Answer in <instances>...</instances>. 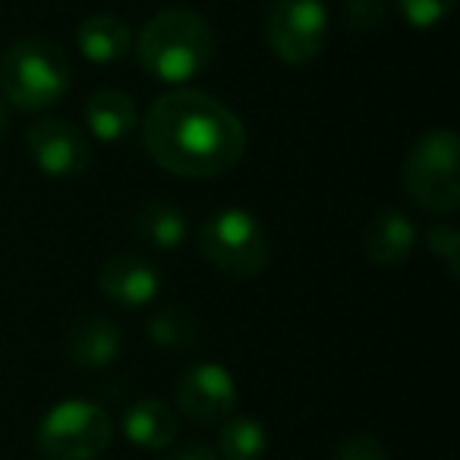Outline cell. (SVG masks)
I'll return each instance as SVG.
<instances>
[{"label": "cell", "instance_id": "12", "mask_svg": "<svg viewBox=\"0 0 460 460\" xmlns=\"http://www.w3.org/2000/svg\"><path fill=\"white\" fill-rule=\"evenodd\" d=\"M416 246V224L410 221L403 211L388 208L378 211L363 230V252L372 265L382 269H394L410 259Z\"/></svg>", "mask_w": 460, "mask_h": 460}, {"label": "cell", "instance_id": "1", "mask_svg": "<svg viewBox=\"0 0 460 460\" xmlns=\"http://www.w3.org/2000/svg\"><path fill=\"white\" fill-rule=\"evenodd\" d=\"M142 142L152 161L177 177L208 180L237 167L246 152L240 117L215 95L177 89L161 95L142 120Z\"/></svg>", "mask_w": 460, "mask_h": 460}, {"label": "cell", "instance_id": "8", "mask_svg": "<svg viewBox=\"0 0 460 460\" xmlns=\"http://www.w3.org/2000/svg\"><path fill=\"white\" fill-rule=\"evenodd\" d=\"M177 413H183L196 426H215L234 416L237 407V385L224 366L217 363H192L180 372L173 388Z\"/></svg>", "mask_w": 460, "mask_h": 460}, {"label": "cell", "instance_id": "23", "mask_svg": "<svg viewBox=\"0 0 460 460\" xmlns=\"http://www.w3.org/2000/svg\"><path fill=\"white\" fill-rule=\"evenodd\" d=\"M161 460H221L217 451L205 441H173L161 451Z\"/></svg>", "mask_w": 460, "mask_h": 460}, {"label": "cell", "instance_id": "20", "mask_svg": "<svg viewBox=\"0 0 460 460\" xmlns=\"http://www.w3.org/2000/svg\"><path fill=\"white\" fill-rule=\"evenodd\" d=\"M426 246L432 250L435 259H441L447 269V275L457 278V259H460V237H457V227L451 224H435L432 230L426 234Z\"/></svg>", "mask_w": 460, "mask_h": 460}, {"label": "cell", "instance_id": "22", "mask_svg": "<svg viewBox=\"0 0 460 460\" xmlns=\"http://www.w3.org/2000/svg\"><path fill=\"white\" fill-rule=\"evenodd\" d=\"M332 460H388V451L376 435L357 432L334 447Z\"/></svg>", "mask_w": 460, "mask_h": 460}, {"label": "cell", "instance_id": "10", "mask_svg": "<svg viewBox=\"0 0 460 460\" xmlns=\"http://www.w3.org/2000/svg\"><path fill=\"white\" fill-rule=\"evenodd\" d=\"M98 288L117 306L139 309L155 303V296L161 290V275L148 259L133 256V252H117L102 265Z\"/></svg>", "mask_w": 460, "mask_h": 460}, {"label": "cell", "instance_id": "13", "mask_svg": "<svg viewBox=\"0 0 460 460\" xmlns=\"http://www.w3.org/2000/svg\"><path fill=\"white\" fill-rule=\"evenodd\" d=\"M123 435L142 451H164L177 441L180 435V416L173 407L155 397L129 403L123 413Z\"/></svg>", "mask_w": 460, "mask_h": 460}, {"label": "cell", "instance_id": "15", "mask_svg": "<svg viewBox=\"0 0 460 460\" xmlns=\"http://www.w3.org/2000/svg\"><path fill=\"white\" fill-rule=\"evenodd\" d=\"M76 45L85 60L108 66L129 54V48H133V32H129V26L120 16L95 13V16H89V20H83V26H79V32H76Z\"/></svg>", "mask_w": 460, "mask_h": 460}, {"label": "cell", "instance_id": "19", "mask_svg": "<svg viewBox=\"0 0 460 460\" xmlns=\"http://www.w3.org/2000/svg\"><path fill=\"white\" fill-rule=\"evenodd\" d=\"M454 7H457V0H397V10H401L403 22L420 29V32L445 22L454 13Z\"/></svg>", "mask_w": 460, "mask_h": 460}, {"label": "cell", "instance_id": "7", "mask_svg": "<svg viewBox=\"0 0 460 460\" xmlns=\"http://www.w3.org/2000/svg\"><path fill=\"white\" fill-rule=\"evenodd\" d=\"M325 0H271L265 16V39L284 64L303 66L315 60L328 45Z\"/></svg>", "mask_w": 460, "mask_h": 460}, {"label": "cell", "instance_id": "11", "mask_svg": "<svg viewBox=\"0 0 460 460\" xmlns=\"http://www.w3.org/2000/svg\"><path fill=\"white\" fill-rule=\"evenodd\" d=\"M123 334L108 315H83L64 338V357L73 369H104L120 357Z\"/></svg>", "mask_w": 460, "mask_h": 460}, {"label": "cell", "instance_id": "5", "mask_svg": "<svg viewBox=\"0 0 460 460\" xmlns=\"http://www.w3.org/2000/svg\"><path fill=\"white\" fill-rule=\"evenodd\" d=\"M460 142L447 127L426 129L416 136L403 158V186L420 208L447 215L460 205Z\"/></svg>", "mask_w": 460, "mask_h": 460}, {"label": "cell", "instance_id": "6", "mask_svg": "<svg viewBox=\"0 0 460 460\" xmlns=\"http://www.w3.org/2000/svg\"><path fill=\"white\" fill-rule=\"evenodd\" d=\"M114 441V422L98 403L60 401L41 416L35 445L45 460H98Z\"/></svg>", "mask_w": 460, "mask_h": 460}, {"label": "cell", "instance_id": "18", "mask_svg": "<svg viewBox=\"0 0 460 460\" xmlns=\"http://www.w3.org/2000/svg\"><path fill=\"white\" fill-rule=\"evenodd\" d=\"M269 447V432L252 416H227L217 432V454L224 460H259Z\"/></svg>", "mask_w": 460, "mask_h": 460}, {"label": "cell", "instance_id": "2", "mask_svg": "<svg viewBox=\"0 0 460 460\" xmlns=\"http://www.w3.org/2000/svg\"><path fill=\"white\" fill-rule=\"evenodd\" d=\"M217 51L208 20L196 10L171 7L142 26L136 41V58L142 70L167 85H183L199 79L211 66Z\"/></svg>", "mask_w": 460, "mask_h": 460}, {"label": "cell", "instance_id": "17", "mask_svg": "<svg viewBox=\"0 0 460 460\" xmlns=\"http://www.w3.org/2000/svg\"><path fill=\"white\" fill-rule=\"evenodd\" d=\"M148 341L173 353H192L202 341L199 319L183 306H161L148 315Z\"/></svg>", "mask_w": 460, "mask_h": 460}, {"label": "cell", "instance_id": "21", "mask_svg": "<svg viewBox=\"0 0 460 460\" xmlns=\"http://www.w3.org/2000/svg\"><path fill=\"white\" fill-rule=\"evenodd\" d=\"M388 16L385 0H344V20L353 32H376Z\"/></svg>", "mask_w": 460, "mask_h": 460}, {"label": "cell", "instance_id": "24", "mask_svg": "<svg viewBox=\"0 0 460 460\" xmlns=\"http://www.w3.org/2000/svg\"><path fill=\"white\" fill-rule=\"evenodd\" d=\"M7 127H10V108H7V102L0 98V133H4Z\"/></svg>", "mask_w": 460, "mask_h": 460}, {"label": "cell", "instance_id": "4", "mask_svg": "<svg viewBox=\"0 0 460 460\" xmlns=\"http://www.w3.org/2000/svg\"><path fill=\"white\" fill-rule=\"evenodd\" d=\"M199 250L221 275L256 278L271 262V240L265 224L246 208H221L199 230Z\"/></svg>", "mask_w": 460, "mask_h": 460}, {"label": "cell", "instance_id": "3", "mask_svg": "<svg viewBox=\"0 0 460 460\" xmlns=\"http://www.w3.org/2000/svg\"><path fill=\"white\" fill-rule=\"evenodd\" d=\"M70 60L51 39L29 35L7 48L0 58L4 102L20 111H48L70 89Z\"/></svg>", "mask_w": 460, "mask_h": 460}, {"label": "cell", "instance_id": "9", "mask_svg": "<svg viewBox=\"0 0 460 460\" xmlns=\"http://www.w3.org/2000/svg\"><path fill=\"white\" fill-rule=\"evenodd\" d=\"M26 146L39 171L54 180L79 177L92 164V148L85 133L76 123L60 120V117H45L35 123L26 133Z\"/></svg>", "mask_w": 460, "mask_h": 460}, {"label": "cell", "instance_id": "14", "mask_svg": "<svg viewBox=\"0 0 460 460\" xmlns=\"http://www.w3.org/2000/svg\"><path fill=\"white\" fill-rule=\"evenodd\" d=\"M186 230H190V221H186V215L173 202L152 199V202H142L133 211V234L146 250L155 252L177 250L186 240Z\"/></svg>", "mask_w": 460, "mask_h": 460}, {"label": "cell", "instance_id": "16", "mask_svg": "<svg viewBox=\"0 0 460 460\" xmlns=\"http://www.w3.org/2000/svg\"><path fill=\"white\" fill-rule=\"evenodd\" d=\"M85 127L102 142L127 139L136 127V102L120 89H98L85 102Z\"/></svg>", "mask_w": 460, "mask_h": 460}]
</instances>
